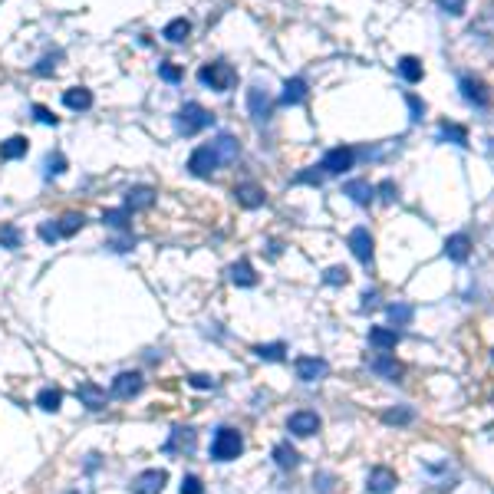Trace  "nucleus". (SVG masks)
I'll return each mask as SVG.
<instances>
[{
  "label": "nucleus",
  "mask_w": 494,
  "mask_h": 494,
  "mask_svg": "<svg viewBox=\"0 0 494 494\" xmlns=\"http://www.w3.org/2000/svg\"><path fill=\"white\" fill-rule=\"evenodd\" d=\"M198 83L204 89H215V92H231L238 86V69L224 60H215V63H204L198 69Z\"/></svg>",
  "instance_id": "nucleus-1"
},
{
  "label": "nucleus",
  "mask_w": 494,
  "mask_h": 494,
  "mask_svg": "<svg viewBox=\"0 0 494 494\" xmlns=\"http://www.w3.org/2000/svg\"><path fill=\"white\" fill-rule=\"evenodd\" d=\"M208 126H215V115L208 113L201 102H185L175 115V129L181 135H195V132H201Z\"/></svg>",
  "instance_id": "nucleus-2"
},
{
  "label": "nucleus",
  "mask_w": 494,
  "mask_h": 494,
  "mask_svg": "<svg viewBox=\"0 0 494 494\" xmlns=\"http://www.w3.org/2000/svg\"><path fill=\"white\" fill-rule=\"evenodd\" d=\"M244 452V435L231 425H221L211 438V458L215 461H234Z\"/></svg>",
  "instance_id": "nucleus-3"
},
{
  "label": "nucleus",
  "mask_w": 494,
  "mask_h": 494,
  "mask_svg": "<svg viewBox=\"0 0 494 494\" xmlns=\"http://www.w3.org/2000/svg\"><path fill=\"white\" fill-rule=\"evenodd\" d=\"M217 168H221V162H217V155L211 152V145H198V149L188 155V172L195 178H211Z\"/></svg>",
  "instance_id": "nucleus-4"
},
{
  "label": "nucleus",
  "mask_w": 494,
  "mask_h": 494,
  "mask_svg": "<svg viewBox=\"0 0 494 494\" xmlns=\"http://www.w3.org/2000/svg\"><path fill=\"white\" fill-rule=\"evenodd\" d=\"M356 162V152L353 149H346V145H336V149H329L323 155V162H320V172L323 175H343V172H349Z\"/></svg>",
  "instance_id": "nucleus-5"
},
{
  "label": "nucleus",
  "mask_w": 494,
  "mask_h": 494,
  "mask_svg": "<svg viewBox=\"0 0 494 494\" xmlns=\"http://www.w3.org/2000/svg\"><path fill=\"white\" fill-rule=\"evenodd\" d=\"M142 386H145V379L139 372H119L113 379V386H109V395L119 399V402H129V399H135L142 393Z\"/></svg>",
  "instance_id": "nucleus-6"
},
{
  "label": "nucleus",
  "mask_w": 494,
  "mask_h": 494,
  "mask_svg": "<svg viewBox=\"0 0 494 494\" xmlns=\"http://www.w3.org/2000/svg\"><path fill=\"white\" fill-rule=\"evenodd\" d=\"M287 431L297 435V438H310V435L320 431V415L310 412V409H300V412H293V415L287 418Z\"/></svg>",
  "instance_id": "nucleus-7"
},
{
  "label": "nucleus",
  "mask_w": 494,
  "mask_h": 494,
  "mask_svg": "<svg viewBox=\"0 0 494 494\" xmlns=\"http://www.w3.org/2000/svg\"><path fill=\"white\" fill-rule=\"evenodd\" d=\"M293 369H297V379L300 382H320L327 379V359H320V356H300L297 363H293Z\"/></svg>",
  "instance_id": "nucleus-8"
},
{
  "label": "nucleus",
  "mask_w": 494,
  "mask_h": 494,
  "mask_svg": "<svg viewBox=\"0 0 494 494\" xmlns=\"http://www.w3.org/2000/svg\"><path fill=\"white\" fill-rule=\"evenodd\" d=\"M168 484V471L165 468H149L135 475V481H132V491L135 494H162V488Z\"/></svg>",
  "instance_id": "nucleus-9"
},
{
  "label": "nucleus",
  "mask_w": 494,
  "mask_h": 494,
  "mask_svg": "<svg viewBox=\"0 0 494 494\" xmlns=\"http://www.w3.org/2000/svg\"><path fill=\"white\" fill-rule=\"evenodd\" d=\"M76 399L89 409V412H102V409H106V399H109V395H106V389H102L99 382L83 379V382L76 386Z\"/></svg>",
  "instance_id": "nucleus-10"
},
{
  "label": "nucleus",
  "mask_w": 494,
  "mask_h": 494,
  "mask_svg": "<svg viewBox=\"0 0 494 494\" xmlns=\"http://www.w3.org/2000/svg\"><path fill=\"white\" fill-rule=\"evenodd\" d=\"M247 113H251L254 122H267L274 115V99L267 96L264 89H247Z\"/></svg>",
  "instance_id": "nucleus-11"
},
{
  "label": "nucleus",
  "mask_w": 494,
  "mask_h": 494,
  "mask_svg": "<svg viewBox=\"0 0 494 494\" xmlns=\"http://www.w3.org/2000/svg\"><path fill=\"white\" fill-rule=\"evenodd\" d=\"M208 145H211V152L217 155V162H221V165L238 162V155H241V142L234 139L231 132H221V135H215Z\"/></svg>",
  "instance_id": "nucleus-12"
},
{
  "label": "nucleus",
  "mask_w": 494,
  "mask_h": 494,
  "mask_svg": "<svg viewBox=\"0 0 494 494\" xmlns=\"http://www.w3.org/2000/svg\"><path fill=\"white\" fill-rule=\"evenodd\" d=\"M191 448H195V429H188V425L172 429L168 442H165V455H188Z\"/></svg>",
  "instance_id": "nucleus-13"
},
{
  "label": "nucleus",
  "mask_w": 494,
  "mask_h": 494,
  "mask_svg": "<svg viewBox=\"0 0 494 494\" xmlns=\"http://www.w3.org/2000/svg\"><path fill=\"white\" fill-rule=\"evenodd\" d=\"M458 89H461V96H465V102H471V106H478V109H484V106L491 102V92H488V86H484L481 79H475V76H461Z\"/></svg>",
  "instance_id": "nucleus-14"
},
{
  "label": "nucleus",
  "mask_w": 494,
  "mask_h": 494,
  "mask_svg": "<svg viewBox=\"0 0 494 494\" xmlns=\"http://www.w3.org/2000/svg\"><path fill=\"white\" fill-rule=\"evenodd\" d=\"M349 251L359 264H372V234L366 228H353L349 231Z\"/></svg>",
  "instance_id": "nucleus-15"
},
{
  "label": "nucleus",
  "mask_w": 494,
  "mask_h": 494,
  "mask_svg": "<svg viewBox=\"0 0 494 494\" xmlns=\"http://www.w3.org/2000/svg\"><path fill=\"white\" fill-rule=\"evenodd\" d=\"M234 198H238V204L241 208H264V201H267V191L257 185V181H241L238 188H234Z\"/></svg>",
  "instance_id": "nucleus-16"
},
{
  "label": "nucleus",
  "mask_w": 494,
  "mask_h": 494,
  "mask_svg": "<svg viewBox=\"0 0 494 494\" xmlns=\"http://www.w3.org/2000/svg\"><path fill=\"white\" fill-rule=\"evenodd\" d=\"M155 204V188L152 185H132L126 191V211H145V208H152Z\"/></svg>",
  "instance_id": "nucleus-17"
},
{
  "label": "nucleus",
  "mask_w": 494,
  "mask_h": 494,
  "mask_svg": "<svg viewBox=\"0 0 494 494\" xmlns=\"http://www.w3.org/2000/svg\"><path fill=\"white\" fill-rule=\"evenodd\" d=\"M343 195H349V201H356L359 208H366V204H372V198H376V188L369 185L366 178H349V181L343 185Z\"/></svg>",
  "instance_id": "nucleus-18"
},
{
  "label": "nucleus",
  "mask_w": 494,
  "mask_h": 494,
  "mask_svg": "<svg viewBox=\"0 0 494 494\" xmlns=\"http://www.w3.org/2000/svg\"><path fill=\"white\" fill-rule=\"evenodd\" d=\"M366 488L369 494H389L395 488V471L389 468H372L366 478Z\"/></svg>",
  "instance_id": "nucleus-19"
},
{
  "label": "nucleus",
  "mask_w": 494,
  "mask_h": 494,
  "mask_svg": "<svg viewBox=\"0 0 494 494\" xmlns=\"http://www.w3.org/2000/svg\"><path fill=\"white\" fill-rule=\"evenodd\" d=\"M366 366L372 369V372L386 376V379H393V382H399V376H402V366H399L389 353H379V356H372V359H366Z\"/></svg>",
  "instance_id": "nucleus-20"
},
{
  "label": "nucleus",
  "mask_w": 494,
  "mask_h": 494,
  "mask_svg": "<svg viewBox=\"0 0 494 494\" xmlns=\"http://www.w3.org/2000/svg\"><path fill=\"white\" fill-rule=\"evenodd\" d=\"M399 329H389V327H372L369 329V346H376L379 353H386V349H395L399 346Z\"/></svg>",
  "instance_id": "nucleus-21"
},
{
  "label": "nucleus",
  "mask_w": 494,
  "mask_h": 494,
  "mask_svg": "<svg viewBox=\"0 0 494 494\" xmlns=\"http://www.w3.org/2000/svg\"><path fill=\"white\" fill-rule=\"evenodd\" d=\"M468 254H471V238L468 234H452V238L445 241V257H448V261L461 264V261H468Z\"/></svg>",
  "instance_id": "nucleus-22"
},
{
  "label": "nucleus",
  "mask_w": 494,
  "mask_h": 494,
  "mask_svg": "<svg viewBox=\"0 0 494 494\" xmlns=\"http://www.w3.org/2000/svg\"><path fill=\"white\" fill-rule=\"evenodd\" d=\"M63 106L66 109H73V113H86V109H92V92L83 86H73L63 92Z\"/></svg>",
  "instance_id": "nucleus-23"
},
{
  "label": "nucleus",
  "mask_w": 494,
  "mask_h": 494,
  "mask_svg": "<svg viewBox=\"0 0 494 494\" xmlns=\"http://www.w3.org/2000/svg\"><path fill=\"white\" fill-rule=\"evenodd\" d=\"M306 79H300V76H293V79H287L283 83V92H280V102L283 106H300V102L306 99Z\"/></svg>",
  "instance_id": "nucleus-24"
},
{
  "label": "nucleus",
  "mask_w": 494,
  "mask_h": 494,
  "mask_svg": "<svg viewBox=\"0 0 494 494\" xmlns=\"http://www.w3.org/2000/svg\"><path fill=\"white\" fill-rule=\"evenodd\" d=\"M162 37L168 40V43H185V40L191 37V20H185V17H175V20H168L162 30Z\"/></svg>",
  "instance_id": "nucleus-25"
},
{
  "label": "nucleus",
  "mask_w": 494,
  "mask_h": 494,
  "mask_svg": "<svg viewBox=\"0 0 494 494\" xmlns=\"http://www.w3.org/2000/svg\"><path fill=\"white\" fill-rule=\"evenodd\" d=\"M26 149H30V145H26L24 135H10L7 142H0V158H3V162H17V158L26 155Z\"/></svg>",
  "instance_id": "nucleus-26"
},
{
  "label": "nucleus",
  "mask_w": 494,
  "mask_h": 494,
  "mask_svg": "<svg viewBox=\"0 0 494 494\" xmlns=\"http://www.w3.org/2000/svg\"><path fill=\"white\" fill-rule=\"evenodd\" d=\"M297 461H300V455H297V448H293L290 442L274 445V465H277V468L290 471V468H297Z\"/></svg>",
  "instance_id": "nucleus-27"
},
{
  "label": "nucleus",
  "mask_w": 494,
  "mask_h": 494,
  "mask_svg": "<svg viewBox=\"0 0 494 494\" xmlns=\"http://www.w3.org/2000/svg\"><path fill=\"white\" fill-rule=\"evenodd\" d=\"M231 283H238V287H254L257 283V274H254L251 261H238V264H231Z\"/></svg>",
  "instance_id": "nucleus-28"
},
{
  "label": "nucleus",
  "mask_w": 494,
  "mask_h": 494,
  "mask_svg": "<svg viewBox=\"0 0 494 494\" xmlns=\"http://www.w3.org/2000/svg\"><path fill=\"white\" fill-rule=\"evenodd\" d=\"M438 139L442 142H452V145H468V129L465 126H455V122H442L438 126Z\"/></svg>",
  "instance_id": "nucleus-29"
},
{
  "label": "nucleus",
  "mask_w": 494,
  "mask_h": 494,
  "mask_svg": "<svg viewBox=\"0 0 494 494\" xmlns=\"http://www.w3.org/2000/svg\"><path fill=\"white\" fill-rule=\"evenodd\" d=\"M37 406L43 409V412H60V406H63V393L53 389V386H47V389H40L37 393Z\"/></svg>",
  "instance_id": "nucleus-30"
},
{
  "label": "nucleus",
  "mask_w": 494,
  "mask_h": 494,
  "mask_svg": "<svg viewBox=\"0 0 494 494\" xmlns=\"http://www.w3.org/2000/svg\"><path fill=\"white\" fill-rule=\"evenodd\" d=\"M86 224V217L79 215V211H66L60 221H56V228H60V238H73L79 228Z\"/></svg>",
  "instance_id": "nucleus-31"
},
{
  "label": "nucleus",
  "mask_w": 494,
  "mask_h": 494,
  "mask_svg": "<svg viewBox=\"0 0 494 494\" xmlns=\"http://www.w3.org/2000/svg\"><path fill=\"white\" fill-rule=\"evenodd\" d=\"M382 422H386V425H409V422H415V409H409V406L386 409V412H382Z\"/></svg>",
  "instance_id": "nucleus-32"
},
{
  "label": "nucleus",
  "mask_w": 494,
  "mask_h": 494,
  "mask_svg": "<svg viewBox=\"0 0 494 494\" xmlns=\"http://www.w3.org/2000/svg\"><path fill=\"white\" fill-rule=\"evenodd\" d=\"M422 73H425V69H422V63H418L415 56H402V60H399V76L406 79V83H418Z\"/></svg>",
  "instance_id": "nucleus-33"
},
{
  "label": "nucleus",
  "mask_w": 494,
  "mask_h": 494,
  "mask_svg": "<svg viewBox=\"0 0 494 494\" xmlns=\"http://www.w3.org/2000/svg\"><path fill=\"white\" fill-rule=\"evenodd\" d=\"M129 211L126 208H113V211H106V215H102V224H106V228H113V231H129Z\"/></svg>",
  "instance_id": "nucleus-34"
},
{
  "label": "nucleus",
  "mask_w": 494,
  "mask_h": 494,
  "mask_svg": "<svg viewBox=\"0 0 494 494\" xmlns=\"http://www.w3.org/2000/svg\"><path fill=\"white\" fill-rule=\"evenodd\" d=\"M254 353L261 356V359H267V363H280L283 353H287V346H283V343H261Z\"/></svg>",
  "instance_id": "nucleus-35"
},
{
  "label": "nucleus",
  "mask_w": 494,
  "mask_h": 494,
  "mask_svg": "<svg viewBox=\"0 0 494 494\" xmlns=\"http://www.w3.org/2000/svg\"><path fill=\"white\" fill-rule=\"evenodd\" d=\"M386 313H389V320H393L395 327H409V323H412V317H415V310H412L409 304H393Z\"/></svg>",
  "instance_id": "nucleus-36"
},
{
  "label": "nucleus",
  "mask_w": 494,
  "mask_h": 494,
  "mask_svg": "<svg viewBox=\"0 0 494 494\" xmlns=\"http://www.w3.org/2000/svg\"><path fill=\"white\" fill-rule=\"evenodd\" d=\"M63 172H66L63 152H50V155H47V162H43V175H47V178H56V175H63Z\"/></svg>",
  "instance_id": "nucleus-37"
},
{
  "label": "nucleus",
  "mask_w": 494,
  "mask_h": 494,
  "mask_svg": "<svg viewBox=\"0 0 494 494\" xmlns=\"http://www.w3.org/2000/svg\"><path fill=\"white\" fill-rule=\"evenodd\" d=\"M60 60H63V53H47V56L33 66V73H37V76H50V73H56V63H60Z\"/></svg>",
  "instance_id": "nucleus-38"
},
{
  "label": "nucleus",
  "mask_w": 494,
  "mask_h": 494,
  "mask_svg": "<svg viewBox=\"0 0 494 494\" xmlns=\"http://www.w3.org/2000/svg\"><path fill=\"white\" fill-rule=\"evenodd\" d=\"M0 247H7V251H17V247H20V231L13 228V224H3V228H0Z\"/></svg>",
  "instance_id": "nucleus-39"
},
{
  "label": "nucleus",
  "mask_w": 494,
  "mask_h": 494,
  "mask_svg": "<svg viewBox=\"0 0 494 494\" xmlns=\"http://www.w3.org/2000/svg\"><path fill=\"white\" fill-rule=\"evenodd\" d=\"M323 283H329V287H343V283H349V270H346V267H329L327 274H323Z\"/></svg>",
  "instance_id": "nucleus-40"
},
{
  "label": "nucleus",
  "mask_w": 494,
  "mask_h": 494,
  "mask_svg": "<svg viewBox=\"0 0 494 494\" xmlns=\"http://www.w3.org/2000/svg\"><path fill=\"white\" fill-rule=\"evenodd\" d=\"M178 491H181V494H204V484H201V478H198V475H185Z\"/></svg>",
  "instance_id": "nucleus-41"
},
{
  "label": "nucleus",
  "mask_w": 494,
  "mask_h": 494,
  "mask_svg": "<svg viewBox=\"0 0 494 494\" xmlns=\"http://www.w3.org/2000/svg\"><path fill=\"white\" fill-rule=\"evenodd\" d=\"M37 234H40V241H47V244H56V241H60V228H56V221H43Z\"/></svg>",
  "instance_id": "nucleus-42"
},
{
  "label": "nucleus",
  "mask_w": 494,
  "mask_h": 494,
  "mask_svg": "<svg viewBox=\"0 0 494 494\" xmlns=\"http://www.w3.org/2000/svg\"><path fill=\"white\" fill-rule=\"evenodd\" d=\"M406 102H409V119H412V122H422V115H425V102L418 99V96H412V92H409L406 96Z\"/></svg>",
  "instance_id": "nucleus-43"
},
{
  "label": "nucleus",
  "mask_w": 494,
  "mask_h": 494,
  "mask_svg": "<svg viewBox=\"0 0 494 494\" xmlns=\"http://www.w3.org/2000/svg\"><path fill=\"white\" fill-rule=\"evenodd\" d=\"M33 119H37V122H43V126H60V119H56V115L50 113V109H47V106H33Z\"/></svg>",
  "instance_id": "nucleus-44"
},
{
  "label": "nucleus",
  "mask_w": 494,
  "mask_h": 494,
  "mask_svg": "<svg viewBox=\"0 0 494 494\" xmlns=\"http://www.w3.org/2000/svg\"><path fill=\"white\" fill-rule=\"evenodd\" d=\"M293 181H297V185H320V181H323V172H317V168H306V172H300Z\"/></svg>",
  "instance_id": "nucleus-45"
},
{
  "label": "nucleus",
  "mask_w": 494,
  "mask_h": 494,
  "mask_svg": "<svg viewBox=\"0 0 494 494\" xmlns=\"http://www.w3.org/2000/svg\"><path fill=\"white\" fill-rule=\"evenodd\" d=\"M188 386L191 389H215V379L208 372H195V376H188Z\"/></svg>",
  "instance_id": "nucleus-46"
},
{
  "label": "nucleus",
  "mask_w": 494,
  "mask_h": 494,
  "mask_svg": "<svg viewBox=\"0 0 494 494\" xmlns=\"http://www.w3.org/2000/svg\"><path fill=\"white\" fill-rule=\"evenodd\" d=\"M158 76H162L165 83H178V79H181V69H178V66H172V63H162V66H158Z\"/></svg>",
  "instance_id": "nucleus-47"
},
{
  "label": "nucleus",
  "mask_w": 494,
  "mask_h": 494,
  "mask_svg": "<svg viewBox=\"0 0 494 494\" xmlns=\"http://www.w3.org/2000/svg\"><path fill=\"white\" fill-rule=\"evenodd\" d=\"M465 3H468V0H438V7H442L445 13H452V17L465 13Z\"/></svg>",
  "instance_id": "nucleus-48"
},
{
  "label": "nucleus",
  "mask_w": 494,
  "mask_h": 494,
  "mask_svg": "<svg viewBox=\"0 0 494 494\" xmlns=\"http://www.w3.org/2000/svg\"><path fill=\"white\" fill-rule=\"evenodd\" d=\"M313 484L320 488V494H329V491H333V475H320Z\"/></svg>",
  "instance_id": "nucleus-49"
},
{
  "label": "nucleus",
  "mask_w": 494,
  "mask_h": 494,
  "mask_svg": "<svg viewBox=\"0 0 494 494\" xmlns=\"http://www.w3.org/2000/svg\"><path fill=\"white\" fill-rule=\"evenodd\" d=\"M376 191H382V201H395V185L393 181H382Z\"/></svg>",
  "instance_id": "nucleus-50"
},
{
  "label": "nucleus",
  "mask_w": 494,
  "mask_h": 494,
  "mask_svg": "<svg viewBox=\"0 0 494 494\" xmlns=\"http://www.w3.org/2000/svg\"><path fill=\"white\" fill-rule=\"evenodd\" d=\"M132 244H135V241H132V238H126V241H109L106 247H109V251H115V254H126Z\"/></svg>",
  "instance_id": "nucleus-51"
},
{
  "label": "nucleus",
  "mask_w": 494,
  "mask_h": 494,
  "mask_svg": "<svg viewBox=\"0 0 494 494\" xmlns=\"http://www.w3.org/2000/svg\"><path fill=\"white\" fill-rule=\"evenodd\" d=\"M376 300H379V297H376V290H372V293H366V297H363V310H369V306H376Z\"/></svg>",
  "instance_id": "nucleus-52"
},
{
  "label": "nucleus",
  "mask_w": 494,
  "mask_h": 494,
  "mask_svg": "<svg viewBox=\"0 0 494 494\" xmlns=\"http://www.w3.org/2000/svg\"><path fill=\"white\" fill-rule=\"evenodd\" d=\"M99 468V455H86V471H96Z\"/></svg>",
  "instance_id": "nucleus-53"
}]
</instances>
